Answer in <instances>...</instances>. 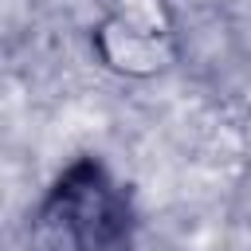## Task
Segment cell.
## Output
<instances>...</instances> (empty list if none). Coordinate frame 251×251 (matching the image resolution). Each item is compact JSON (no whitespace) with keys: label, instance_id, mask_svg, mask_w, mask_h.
Listing matches in <instances>:
<instances>
[{"label":"cell","instance_id":"obj_1","mask_svg":"<svg viewBox=\"0 0 251 251\" xmlns=\"http://www.w3.org/2000/svg\"><path fill=\"white\" fill-rule=\"evenodd\" d=\"M141 216L133 188L98 157H71L27 212V251H137Z\"/></svg>","mask_w":251,"mask_h":251},{"label":"cell","instance_id":"obj_2","mask_svg":"<svg viewBox=\"0 0 251 251\" xmlns=\"http://www.w3.org/2000/svg\"><path fill=\"white\" fill-rule=\"evenodd\" d=\"M90 55L126 82H153L180 67L184 43L169 0H114L90 24Z\"/></svg>","mask_w":251,"mask_h":251}]
</instances>
